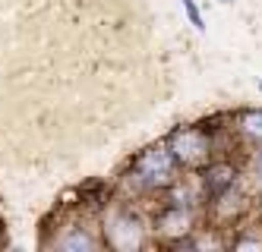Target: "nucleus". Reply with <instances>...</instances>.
Here are the masks:
<instances>
[{
  "label": "nucleus",
  "instance_id": "obj_7",
  "mask_svg": "<svg viewBox=\"0 0 262 252\" xmlns=\"http://www.w3.org/2000/svg\"><path fill=\"white\" fill-rule=\"evenodd\" d=\"M243 132L253 135V139H262V113H247V117L240 120Z\"/></svg>",
  "mask_w": 262,
  "mask_h": 252
},
{
  "label": "nucleus",
  "instance_id": "obj_9",
  "mask_svg": "<svg viewBox=\"0 0 262 252\" xmlns=\"http://www.w3.org/2000/svg\"><path fill=\"white\" fill-rule=\"evenodd\" d=\"M256 170H259V173H262V151H259V154H256Z\"/></svg>",
  "mask_w": 262,
  "mask_h": 252
},
{
  "label": "nucleus",
  "instance_id": "obj_2",
  "mask_svg": "<svg viewBox=\"0 0 262 252\" xmlns=\"http://www.w3.org/2000/svg\"><path fill=\"white\" fill-rule=\"evenodd\" d=\"M171 145H174V154L183 164H199V161H205V154H209V139H205L199 129H177Z\"/></svg>",
  "mask_w": 262,
  "mask_h": 252
},
{
  "label": "nucleus",
  "instance_id": "obj_6",
  "mask_svg": "<svg viewBox=\"0 0 262 252\" xmlns=\"http://www.w3.org/2000/svg\"><path fill=\"white\" fill-rule=\"evenodd\" d=\"M161 224H164V230H167V234H180V230H186V227H190V218H186L183 211H174V215L161 218Z\"/></svg>",
  "mask_w": 262,
  "mask_h": 252
},
{
  "label": "nucleus",
  "instance_id": "obj_8",
  "mask_svg": "<svg viewBox=\"0 0 262 252\" xmlns=\"http://www.w3.org/2000/svg\"><path fill=\"white\" fill-rule=\"evenodd\" d=\"M183 10H186V16H190V22L196 29H202V19H199V10L193 7V0H183Z\"/></svg>",
  "mask_w": 262,
  "mask_h": 252
},
{
  "label": "nucleus",
  "instance_id": "obj_3",
  "mask_svg": "<svg viewBox=\"0 0 262 252\" xmlns=\"http://www.w3.org/2000/svg\"><path fill=\"white\" fill-rule=\"evenodd\" d=\"M174 173V161L164 148H152L139 158V177H145L148 183H167Z\"/></svg>",
  "mask_w": 262,
  "mask_h": 252
},
{
  "label": "nucleus",
  "instance_id": "obj_5",
  "mask_svg": "<svg viewBox=\"0 0 262 252\" xmlns=\"http://www.w3.org/2000/svg\"><path fill=\"white\" fill-rule=\"evenodd\" d=\"M57 249H95V240H92L85 230H73L70 237L57 240Z\"/></svg>",
  "mask_w": 262,
  "mask_h": 252
},
{
  "label": "nucleus",
  "instance_id": "obj_4",
  "mask_svg": "<svg viewBox=\"0 0 262 252\" xmlns=\"http://www.w3.org/2000/svg\"><path fill=\"white\" fill-rule=\"evenodd\" d=\"M234 183V170L228 164H218L205 173V192L209 196H221V192H228V186Z\"/></svg>",
  "mask_w": 262,
  "mask_h": 252
},
{
  "label": "nucleus",
  "instance_id": "obj_1",
  "mask_svg": "<svg viewBox=\"0 0 262 252\" xmlns=\"http://www.w3.org/2000/svg\"><path fill=\"white\" fill-rule=\"evenodd\" d=\"M104 234H107L111 246H117V249H136L142 243V224L133 215H123V211H120V215H111Z\"/></svg>",
  "mask_w": 262,
  "mask_h": 252
}]
</instances>
